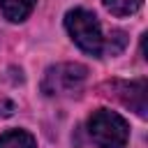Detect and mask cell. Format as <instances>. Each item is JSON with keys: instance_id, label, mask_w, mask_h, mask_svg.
I'll use <instances>...</instances> for the list:
<instances>
[{"instance_id": "6da1fadb", "label": "cell", "mask_w": 148, "mask_h": 148, "mask_svg": "<svg viewBox=\"0 0 148 148\" xmlns=\"http://www.w3.org/2000/svg\"><path fill=\"white\" fill-rule=\"evenodd\" d=\"M65 28L69 32V37L74 39V44L90 53V56H102L104 53V37H102V28L99 21L92 12L88 9H69L65 14Z\"/></svg>"}, {"instance_id": "7a4b0ae2", "label": "cell", "mask_w": 148, "mask_h": 148, "mask_svg": "<svg viewBox=\"0 0 148 148\" xmlns=\"http://www.w3.org/2000/svg\"><path fill=\"white\" fill-rule=\"evenodd\" d=\"M88 134L99 148H125L130 139V127L120 113L97 109L88 118Z\"/></svg>"}, {"instance_id": "3957f363", "label": "cell", "mask_w": 148, "mask_h": 148, "mask_svg": "<svg viewBox=\"0 0 148 148\" xmlns=\"http://www.w3.org/2000/svg\"><path fill=\"white\" fill-rule=\"evenodd\" d=\"M88 76V69L79 62H60L53 65L44 72L42 79V92L51 95V97H60V95H74L83 88Z\"/></svg>"}, {"instance_id": "277c9868", "label": "cell", "mask_w": 148, "mask_h": 148, "mask_svg": "<svg viewBox=\"0 0 148 148\" xmlns=\"http://www.w3.org/2000/svg\"><path fill=\"white\" fill-rule=\"evenodd\" d=\"M118 95L123 99L125 106L134 109L139 116H146L148 106H146V92H148V86H146V79H139V81H130V83H118Z\"/></svg>"}, {"instance_id": "5b68a950", "label": "cell", "mask_w": 148, "mask_h": 148, "mask_svg": "<svg viewBox=\"0 0 148 148\" xmlns=\"http://www.w3.org/2000/svg\"><path fill=\"white\" fill-rule=\"evenodd\" d=\"M35 2L37 0H0V12L5 14V18L18 23L30 16V12L35 9Z\"/></svg>"}, {"instance_id": "8992f818", "label": "cell", "mask_w": 148, "mask_h": 148, "mask_svg": "<svg viewBox=\"0 0 148 148\" xmlns=\"http://www.w3.org/2000/svg\"><path fill=\"white\" fill-rule=\"evenodd\" d=\"M0 148H35V136L25 130H9L0 136Z\"/></svg>"}, {"instance_id": "52a82bcc", "label": "cell", "mask_w": 148, "mask_h": 148, "mask_svg": "<svg viewBox=\"0 0 148 148\" xmlns=\"http://www.w3.org/2000/svg\"><path fill=\"white\" fill-rule=\"evenodd\" d=\"M102 2L113 16H130L141 7L143 0H102Z\"/></svg>"}, {"instance_id": "ba28073f", "label": "cell", "mask_w": 148, "mask_h": 148, "mask_svg": "<svg viewBox=\"0 0 148 148\" xmlns=\"http://www.w3.org/2000/svg\"><path fill=\"white\" fill-rule=\"evenodd\" d=\"M109 37H111V39L104 42V51H109V53H120V51L125 49V44H127L125 32H123V30H113Z\"/></svg>"}, {"instance_id": "9c48e42d", "label": "cell", "mask_w": 148, "mask_h": 148, "mask_svg": "<svg viewBox=\"0 0 148 148\" xmlns=\"http://www.w3.org/2000/svg\"><path fill=\"white\" fill-rule=\"evenodd\" d=\"M12 111H14V104L12 102H0V113L2 116H12Z\"/></svg>"}]
</instances>
